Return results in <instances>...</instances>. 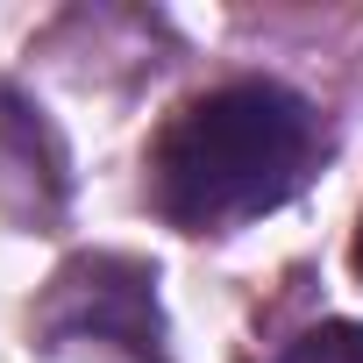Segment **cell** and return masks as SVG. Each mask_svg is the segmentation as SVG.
<instances>
[{
    "mask_svg": "<svg viewBox=\"0 0 363 363\" xmlns=\"http://www.w3.org/2000/svg\"><path fill=\"white\" fill-rule=\"evenodd\" d=\"M313 157H320L313 107L278 79H235L171 114V128L150 150V193L164 221L221 235L285 207L306 186Z\"/></svg>",
    "mask_w": 363,
    "mask_h": 363,
    "instance_id": "obj_1",
    "label": "cell"
},
{
    "mask_svg": "<svg viewBox=\"0 0 363 363\" xmlns=\"http://www.w3.org/2000/svg\"><path fill=\"white\" fill-rule=\"evenodd\" d=\"M36 335L65 356H114V363H171L164 349V313H157V271L143 257L121 250H93L72 257L43 306H36Z\"/></svg>",
    "mask_w": 363,
    "mask_h": 363,
    "instance_id": "obj_2",
    "label": "cell"
},
{
    "mask_svg": "<svg viewBox=\"0 0 363 363\" xmlns=\"http://www.w3.org/2000/svg\"><path fill=\"white\" fill-rule=\"evenodd\" d=\"M65 207V150L29 100L0 86V214L36 228Z\"/></svg>",
    "mask_w": 363,
    "mask_h": 363,
    "instance_id": "obj_3",
    "label": "cell"
},
{
    "mask_svg": "<svg viewBox=\"0 0 363 363\" xmlns=\"http://www.w3.org/2000/svg\"><path fill=\"white\" fill-rule=\"evenodd\" d=\"M278 363H363V328H356V320H320V328L299 335Z\"/></svg>",
    "mask_w": 363,
    "mask_h": 363,
    "instance_id": "obj_4",
    "label": "cell"
},
{
    "mask_svg": "<svg viewBox=\"0 0 363 363\" xmlns=\"http://www.w3.org/2000/svg\"><path fill=\"white\" fill-rule=\"evenodd\" d=\"M356 271H363V228H356Z\"/></svg>",
    "mask_w": 363,
    "mask_h": 363,
    "instance_id": "obj_5",
    "label": "cell"
}]
</instances>
